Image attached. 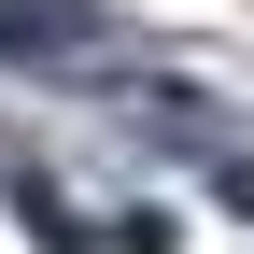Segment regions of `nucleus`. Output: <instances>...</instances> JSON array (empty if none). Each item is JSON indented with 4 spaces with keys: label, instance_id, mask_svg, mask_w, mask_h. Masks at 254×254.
I'll return each instance as SVG.
<instances>
[{
    "label": "nucleus",
    "instance_id": "1",
    "mask_svg": "<svg viewBox=\"0 0 254 254\" xmlns=\"http://www.w3.org/2000/svg\"><path fill=\"white\" fill-rule=\"evenodd\" d=\"M99 43H113V0H0V57L28 71H85Z\"/></svg>",
    "mask_w": 254,
    "mask_h": 254
},
{
    "label": "nucleus",
    "instance_id": "2",
    "mask_svg": "<svg viewBox=\"0 0 254 254\" xmlns=\"http://www.w3.org/2000/svg\"><path fill=\"white\" fill-rule=\"evenodd\" d=\"M226 212H254V155H240V170H226Z\"/></svg>",
    "mask_w": 254,
    "mask_h": 254
}]
</instances>
